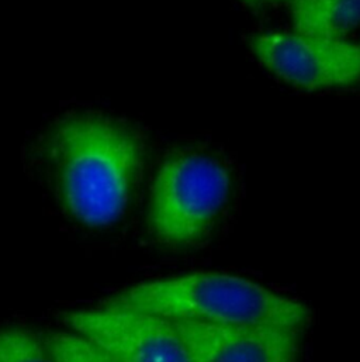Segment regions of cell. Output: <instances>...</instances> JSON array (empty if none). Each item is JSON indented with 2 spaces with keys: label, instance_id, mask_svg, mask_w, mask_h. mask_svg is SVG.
<instances>
[{
  "label": "cell",
  "instance_id": "5b68a950",
  "mask_svg": "<svg viewBox=\"0 0 360 362\" xmlns=\"http://www.w3.org/2000/svg\"><path fill=\"white\" fill-rule=\"evenodd\" d=\"M66 326L120 362H191L174 322L106 305L65 315Z\"/></svg>",
  "mask_w": 360,
  "mask_h": 362
},
{
  "label": "cell",
  "instance_id": "8992f818",
  "mask_svg": "<svg viewBox=\"0 0 360 362\" xmlns=\"http://www.w3.org/2000/svg\"><path fill=\"white\" fill-rule=\"evenodd\" d=\"M191 362H297V327L174 322Z\"/></svg>",
  "mask_w": 360,
  "mask_h": 362
},
{
  "label": "cell",
  "instance_id": "8fae6325",
  "mask_svg": "<svg viewBox=\"0 0 360 362\" xmlns=\"http://www.w3.org/2000/svg\"><path fill=\"white\" fill-rule=\"evenodd\" d=\"M270 1H290V3H293L294 0H270Z\"/></svg>",
  "mask_w": 360,
  "mask_h": 362
},
{
  "label": "cell",
  "instance_id": "6da1fadb",
  "mask_svg": "<svg viewBox=\"0 0 360 362\" xmlns=\"http://www.w3.org/2000/svg\"><path fill=\"white\" fill-rule=\"evenodd\" d=\"M59 199L90 227H104L126 211L144 161L143 143L128 126L102 115H75L49 137Z\"/></svg>",
  "mask_w": 360,
  "mask_h": 362
},
{
  "label": "cell",
  "instance_id": "30bf717a",
  "mask_svg": "<svg viewBox=\"0 0 360 362\" xmlns=\"http://www.w3.org/2000/svg\"><path fill=\"white\" fill-rule=\"evenodd\" d=\"M245 4H248V6H251V7H258V6H260V3H262V0H242Z\"/></svg>",
  "mask_w": 360,
  "mask_h": 362
},
{
  "label": "cell",
  "instance_id": "7a4b0ae2",
  "mask_svg": "<svg viewBox=\"0 0 360 362\" xmlns=\"http://www.w3.org/2000/svg\"><path fill=\"white\" fill-rule=\"evenodd\" d=\"M107 305L151 313L171 322L204 325H276L301 329L308 309L259 284L224 272L198 271L138 284Z\"/></svg>",
  "mask_w": 360,
  "mask_h": 362
},
{
  "label": "cell",
  "instance_id": "9c48e42d",
  "mask_svg": "<svg viewBox=\"0 0 360 362\" xmlns=\"http://www.w3.org/2000/svg\"><path fill=\"white\" fill-rule=\"evenodd\" d=\"M0 362H56L47 344L25 330L0 332Z\"/></svg>",
  "mask_w": 360,
  "mask_h": 362
},
{
  "label": "cell",
  "instance_id": "ba28073f",
  "mask_svg": "<svg viewBox=\"0 0 360 362\" xmlns=\"http://www.w3.org/2000/svg\"><path fill=\"white\" fill-rule=\"evenodd\" d=\"M44 343L56 362H120L104 349L75 332L52 333Z\"/></svg>",
  "mask_w": 360,
  "mask_h": 362
},
{
  "label": "cell",
  "instance_id": "3957f363",
  "mask_svg": "<svg viewBox=\"0 0 360 362\" xmlns=\"http://www.w3.org/2000/svg\"><path fill=\"white\" fill-rule=\"evenodd\" d=\"M229 189L227 168L211 157L187 153L168 158L151 187V233L167 245L196 244L215 223Z\"/></svg>",
  "mask_w": 360,
  "mask_h": 362
},
{
  "label": "cell",
  "instance_id": "277c9868",
  "mask_svg": "<svg viewBox=\"0 0 360 362\" xmlns=\"http://www.w3.org/2000/svg\"><path fill=\"white\" fill-rule=\"evenodd\" d=\"M259 62L277 78L303 89H328L360 81V44L299 31L263 33L252 41Z\"/></svg>",
  "mask_w": 360,
  "mask_h": 362
},
{
  "label": "cell",
  "instance_id": "52a82bcc",
  "mask_svg": "<svg viewBox=\"0 0 360 362\" xmlns=\"http://www.w3.org/2000/svg\"><path fill=\"white\" fill-rule=\"evenodd\" d=\"M292 7L294 30L299 33L348 38L360 27V0H294Z\"/></svg>",
  "mask_w": 360,
  "mask_h": 362
}]
</instances>
